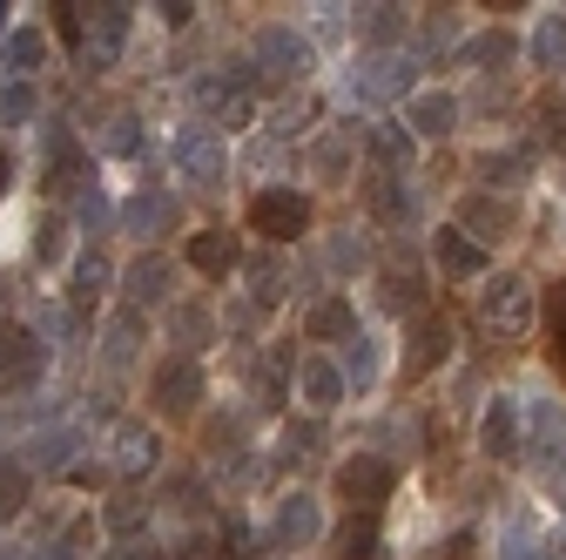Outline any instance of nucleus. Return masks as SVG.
I'll list each match as a JSON object with an SVG mask.
<instances>
[{"label":"nucleus","mask_w":566,"mask_h":560,"mask_svg":"<svg viewBox=\"0 0 566 560\" xmlns=\"http://www.w3.org/2000/svg\"><path fill=\"white\" fill-rule=\"evenodd\" d=\"M311 41L297 34V28H263L256 41H250V61L237 68V82L256 95V89H283V82H304L311 75Z\"/></svg>","instance_id":"1"},{"label":"nucleus","mask_w":566,"mask_h":560,"mask_svg":"<svg viewBox=\"0 0 566 560\" xmlns=\"http://www.w3.org/2000/svg\"><path fill=\"white\" fill-rule=\"evenodd\" d=\"M189 102H196V122L202 128H250L256 122V95L237 82V68H202V75L189 82Z\"/></svg>","instance_id":"2"},{"label":"nucleus","mask_w":566,"mask_h":560,"mask_svg":"<svg viewBox=\"0 0 566 560\" xmlns=\"http://www.w3.org/2000/svg\"><path fill=\"white\" fill-rule=\"evenodd\" d=\"M520 453L533 459V473L566 479V405L559 398H526L520 405Z\"/></svg>","instance_id":"3"},{"label":"nucleus","mask_w":566,"mask_h":560,"mask_svg":"<svg viewBox=\"0 0 566 560\" xmlns=\"http://www.w3.org/2000/svg\"><path fill=\"white\" fill-rule=\"evenodd\" d=\"M539 318V298H533V277L520 270H500V277H485V291H479V324L485 331H500V338H526Z\"/></svg>","instance_id":"4"},{"label":"nucleus","mask_w":566,"mask_h":560,"mask_svg":"<svg viewBox=\"0 0 566 560\" xmlns=\"http://www.w3.org/2000/svg\"><path fill=\"white\" fill-rule=\"evenodd\" d=\"M337 500L350 507V520H371L385 500H391V486H398V466L391 459H378V453H358V459H344L337 466Z\"/></svg>","instance_id":"5"},{"label":"nucleus","mask_w":566,"mask_h":560,"mask_svg":"<svg viewBox=\"0 0 566 560\" xmlns=\"http://www.w3.org/2000/svg\"><path fill=\"white\" fill-rule=\"evenodd\" d=\"M250 230H256L263 243H297V237L311 230V196H304V189H283V183L256 189V196H250Z\"/></svg>","instance_id":"6"},{"label":"nucleus","mask_w":566,"mask_h":560,"mask_svg":"<svg viewBox=\"0 0 566 560\" xmlns=\"http://www.w3.org/2000/svg\"><path fill=\"white\" fill-rule=\"evenodd\" d=\"M344 95H350V102H365V108L411 95V54H398V48H378V54H365V61L344 75Z\"/></svg>","instance_id":"7"},{"label":"nucleus","mask_w":566,"mask_h":560,"mask_svg":"<svg viewBox=\"0 0 566 560\" xmlns=\"http://www.w3.org/2000/svg\"><path fill=\"white\" fill-rule=\"evenodd\" d=\"M169 156H176V176H189V183H202V189H217V183L230 176L223 135H217V128H202V122H182V128H176Z\"/></svg>","instance_id":"8"},{"label":"nucleus","mask_w":566,"mask_h":560,"mask_svg":"<svg viewBox=\"0 0 566 560\" xmlns=\"http://www.w3.org/2000/svg\"><path fill=\"white\" fill-rule=\"evenodd\" d=\"M41 143H48V163H41V189H54V196H67V189H88L95 183V163H88V149L67 135V122H48L41 128Z\"/></svg>","instance_id":"9"},{"label":"nucleus","mask_w":566,"mask_h":560,"mask_svg":"<svg viewBox=\"0 0 566 560\" xmlns=\"http://www.w3.org/2000/svg\"><path fill=\"white\" fill-rule=\"evenodd\" d=\"M88 21H82V75H102V68L122 54V41H128V21H135V8H122V0H102V8H82Z\"/></svg>","instance_id":"10"},{"label":"nucleus","mask_w":566,"mask_h":560,"mask_svg":"<svg viewBox=\"0 0 566 560\" xmlns=\"http://www.w3.org/2000/svg\"><path fill=\"white\" fill-rule=\"evenodd\" d=\"M202 392H209V378H202V365L196 359H163L156 365V378H149V398H156V412L163 418H196L202 412Z\"/></svg>","instance_id":"11"},{"label":"nucleus","mask_w":566,"mask_h":560,"mask_svg":"<svg viewBox=\"0 0 566 560\" xmlns=\"http://www.w3.org/2000/svg\"><path fill=\"white\" fill-rule=\"evenodd\" d=\"M41 378H48V344H41L34 331L8 324V331H0V398H21V392H34Z\"/></svg>","instance_id":"12"},{"label":"nucleus","mask_w":566,"mask_h":560,"mask_svg":"<svg viewBox=\"0 0 566 560\" xmlns=\"http://www.w3.org/2000/svg\"><path fill=\"white\" fill-rule=\"evenodd\" d=\"M115 224H122L135 243H156V237H169V230L182 224V203H176L169 189H135V196L115 209Z\"/></svg>","instance_id":"13"},{"label":"nucleus","mask_w":566,"mask_h":560,"mask_svg":"<svg viewBox=\"0 0 566 560\" xmlns=\"http://www.w3.org/2000/svg\"><path fill=\"white\" fill-rule=\"evenodd\" d=\"M122 291H128V311H156L176 298V263L156 257V250H142L128 270H122Z\"/></svg>","instance_id":"14"},{"label":"nucleus","mask_w":566,"mask_h":560,"mask_svg":"<svg viewBox=\"0 0 566 560\" xmlns=\"http://www.w3.org/2000/svg\"><path fill=\"white\" fill-rule=\"evenodd\" d=\"M452 128H459V95L424 89V95L405 102V135H411V143H446Z\"/></svg>","instance_id":"15"},{"label":"nucleus","mask_w":566,"mask_h":560,"mask_svg":"<svg viewBox=\"0 0 566 560\" xmlns=\"http://www.w3.org/2000/svg\"><path fill=\"white\" fill-rule=\"evenodd\" d=\"M291 392H297L311 412H337V405H344V372H337V359L304 352V359H297V372H291Z\"/></svg>","instance_id":"16"},{"label":"nucleus","mask_w":566,"mask_h":560,"mask_svg":"<svg viewBox=\"0 0 566 560\" xmlns=\"http://www.w3.org/2000/svg\"><path fill=\"white\" fill-rule=\"evenodd\" d=\"M163 459V439L149 433V426H135V418H122L115 426V446H108V473L115 479H135V473H149Z\"/></svg>","instance_id":"17"},{"label":"nucleus","mask_w":566,"mask_h":560,"mask_svg":"<svg viewBox=\"0 0 566 560\" xmlns=\"http://www.w3.org/2000/svg\"><path fill=\"white\" fill-rule=\"evenodd\" d=\"M459 230H479L472 243L485 250V243L513 237V230H520V217H513V203H506V196H465V203H459Z\"/></svg>","instance_id":"18"},{"label":"nucleus","mask_w":566,"mask_h":560,"mask_svg":"<svg viewBox=\"0 0 566 560\" xmlns=\"http://www.w3.org/2000/svg\"><path fill=\"white\" fill-rule=\"evenodd\" d=\"M115 284V263L102 250H82L75 263H67V311H95Z\"/></svg>","instance_id":"19"},{"label":"nucleus","mask_w":566,"mask_h":560,"mask_svg":"<svg viewBox=\"0 0 566 560\" xmlns=\"http://www.w3.org/2000/svg\"><path fill=\"white\" fill-rule=\"evenodd\" d=\"M446 359H452V324H446V318H418L411 338H405V372L424 378V372L446 365Z\"/></svg>","instance_id":"20"},{"label":"nucleus","mask_w":566,"mask_h":560,"mask_svg":"<svg viewBox=\"0 0 566 560\" xmlns=\"http://www.w3.org/2000/svg\"><path fill=\"white\" fill-rule=\"evenodd\" d=\"M237 257H243V250H237L230 230H196V237H189V270L209 277V284H223V277L237 270Z\"/></svg>","instance_id":"21"},{"label":"nucleus","mask_w":566,"mask_h":560,"mask_svg":"<svg viewBox=\"0 0 566 560\" xmlns=\"http://www.w3.org/2000/svg\"><path fill=\"white\" fill-rule=\"evenodd\" d=\"M479 446L492 459H520V398H492L479 418Z\"/></svg>","instance_id":"22"},{"label":"nucleus","mask_w":566,"mask_h":560,"mask_svg":"<svg viewBox=\"0 0 566 560\" xmlns=\"http://www.w3.org/2000/svg\"><path fill=\"white\" fill-rule=\"evenodd\" d=\"M317 533H324V507H317L311 494H291V500L276 507V547L297 553V547H311Z\"/></svg>","instance_id":"23"},{"label":"nucleus","mask_w":566,"mask_h":560,"mask_svg":"<svg viewBox=\"0 0 566 560\" xmlns=\"http://www.w3.org/2000/svg\"><path fill=\"white\" fill-rule=\"evenodd\" d=\"M472 169H479V183H485V189L513 196V189H526L533 156H526V149H479V156H472Z\"/></svg>","instance_id":"24"},{"label":"nucleus","mask_w":566,"mask_h":560,"mask_svg":"<svg viewBox=\"0 0 566 560\" xmlns=\"http://www.w3.org/2000/svg\"><path fill=\"white\" fill-rule=\"evenodd\" d=\"M75 426H41L34 439H28V453H21V466L28 473H67V466H75Z\"/></svg>","instance_id":"25"},{"label":"nucleus","mask_w":566,"mask_h":560,"mask_svg":"<svg viewBox=\"0 0 566 560\" xmlns=\"http://www.w3.org/2000/svg\"><path fill=\"white\" fill-rule=\"evenodd\" d=\"M304 338L350 344V338H358V304H350V298H317V304L304 311Z\"/></svg>","instance_id":"26"},{"label":"nucleus","mask_w":566,"mask_h":560,"mask_svg":"<svg viewBox=\"0 0 566 560\" xmlns=\"http://www.w3.org/2000/svg\"><path fill=\"white\" fill-rule=\"evenodd\" d=\"M41 61H48V34L41 28H8L0 34V68H8V82H34Z\"/></svg>","instance_id":"27"},{"label":"nucleus","mask_w":566,"mask_h":560,"mask_svg":"<svg viewBox=\"0 0 566 560\" xmlns=\"http://www.w3.org/2000/svg\"><path fill=\"white\" fill-rule=\"evenodd\" d=\"M432 257H439V270L452 277V284H465V277H485V250H479V243H472L459 224L432 237Z\"/></svg>","instance_id":"28"},{"label":"nucleus","mask_w":566,"mask_h":560,"mask_svg":"<svg viewBox=\"0 0 566 560\" xmlns=\"http://www.w3.org/2000/svg\"><path fill=\"white\" fill-rule=\"evenodd\" d=\"M365 196H371V217H378L385 230H405V224H411V209H418L411 183H398V176H385V169L365 183Z\"/></svg>","instance_id":"29"},{"label":"nucleus","mask_w":566,"mask_h":560,"mask_svg":"<svg viewBox=\"0 0 566 560\" xmlns=\"http://www.w3.org/2000/svg\"><path fill=\"white\" fill-rule=\"evenodd\" d=\"M169 338H176L182 359H196L202 344H217V311H209V304H176L169 311Z\"/></svg>","instance_id":"30"},{"label":"nucleus","mask_w":566,"mask_h":560,"mask_svg":"<svg viewBox=\"0 0 566 560\" xmlns=\"http://www.w3.org/2000/svg\"><path fill=\"white\" fill-rule=\"evenodd\" d=\"M142 331H149V324H142V311H128V304L108 318V331H102V359H108L115 372H128V365H135V352H142Z\"/></svg>","instance_id":"31"},{"label":"nucleus","mask_w":566,"mask_h":560,"mask_svg":"<svg viewBox=\"0 0 566 560\" xmlns=\"http://www.w3.org/2000/svg\"><path fill=\"white\" fill-rule=\"evenodd\" d=\"M520 54V41L506 34V28H485V34H472V41H459V61L465 68H485V75H500V68Z\"/></svg>","instance_id":"32"},{"label":"nucleus","mask_w":566,"mask_h":560,"mask_svg":"<svg viewBox=\"0 0 566 560\" xmlns=\"http://www.w3.org/2000/svg\"><path fill=\"white\" fill-rule=\"evenodd\" d=\"M283 284H291V270H283V257L256 250V257H250V311H270V304L283 298Z\"/></svg>","instance_id":"33"},{"label":"nucleus","mask_w":566,"mask_h":560,"mask_svg":"<svg viewBox=\"0 0 566 560\" xmlns=\"http://www.w3.org/2000/svg\"><path fill=\"white\" fill-rule=\"evenodd\" d=\"M365 149H371V163H378L385 176H398V163H411V135L391 128V122H371V128H365Z\"/></svg>","instance_id":"34"},{"label":"nucleus","mask_w":566,"mask_h":560,"mask_svg":"<svg viewBox=\"0 0 566 560\" xmlns=\"http://www.w3.org/2000/svg\"><path fill=\"white\" fill-rule=\"evenodd\" d=\"M405 28H411V14H405V8H391V0H378V8H358V34H365L371 48H391Z\"/></svg>","instance_id":"35"},{"label":"nucleus","mask_w":566,"mask_h":560,"mask_svg":"<svg viewBox=\"0 0 566 560\" xmlns=\"http://www.w3.org/2000/svg\"><path fill=\"white\" fill-rule=\"evenodd\" d=\"M28 500H34V473L21 459H0V520L28 514Z\"/></svg>","instance_id":"36"},{"label":"nucleus","mask_w":566,"mask_h":560,"mask_svg":"<svg viewBox=\"0 0 566 560\" xmlns=\"http://www.w3.org/2000/svg\"><path fill=\"white\" fill-rule=\"evenodd\" d=\"M533 68H566V14H539V28H533Z\"/></svg>","instance_id":"37"},{"label":"nucleus","mask_w":566,"mask_h":560,"mask_svg":"<svg viewBox=\"0 0 566 560\" xmlns=\"http://www.w3.org/2000/svg\"><path fill=\"white\" fill-rule=\"evenodd\" d=\"M102 527L122 533V540H135L142 527H149V500H142V494H115V500L102 507Z\"/></svg>","instance_id":"38"},{"label":"nucleus","mask_w":566,"mask_h":560,"mask_svg":"<svg viewBox=\"0 0 566 560\" xmlns=\"http://www.w3.org/2000/svg\"><path fill=\"white\" fill-rule=\"evenodd\" d=\"M337 372H344V392H350V385H358V392H365V385L378 378V344H371V338L358 331V338H350V344H344V365H337Z\"/></svg>","instance_id":"39"},{"label":"nucleus","mask_w":566,"mask_h":560,"mask_svg":"<svg viewBox=\"0 0 566 560\" xmlns=\"http://www.w3.org/2000/svg\"><path fill=\"white\" fill-rule=\"evenodd\" d=\"M102 156H142V122H135L128 108H115V115L102 122Z\"/></svg>","instance_id":"40"},{"label":"nucleus","mask_w":566,"mask_h":560,"mask_svg":"<svg viewBox=\"0 0 566 560\" xmlns=\"http://www.w3.org/2000/svg\"><path fill=\"white\" fill-rule=\"evenodd\" d=\"M378 298H385V311H418V304H424L418 270H385V277H378Z\"/></svg>","instance_id":"41"},{"label":"nucleus","mask_w":566,"mask_h":560,"mask_svg":"<svg viewBox=\"0 0 566 560\" xmlns=\"http://www.w3.org/2000/svg\"><path fill=\"white\" fill-rule=\"evenodd\" d=\"M34 108H41V89L34 82H0V122H8V128L34 122Z\"/></svg>","instance_id":"42"},{"label":"nucleus","mask_w":566,"mask_h":560,"mask_svg":"<svg viewBox=\"0 0 566 560\" xmlns=\"http://www.w3.org/2000/svg\"><path fill=\"white\" fill-rule=\"evenodd\" d=\"M108 217H115V209H108V196H102V189L88 183V189L75 196V224H82L88 237H102V224H108Z\"/></svg>","instance_id":"43"},{"label":"nucleus","mask_w":566,"mask_h":560,"mask_svg":"<svg viewBox=\"0 0 566 560\" xmlns=\"http://www.w3.org/2000/svg\"><path fill=\"white\" fill-rule=\"evenodd\" d=\"M365 263H371V243H365L358 230L331 237V270H365Z\"/></svg>","instance_id":"44"},{"label":"nucleus","mask_w":566,"mask_h":560,"mask_svg":"<svg viewBox=\"0 0 566 560\" xmlns=\"http://www.w3.org/2000/svg\"><path fill=\"white\" fill-rule=\"evenodd\" d=\"M34 331H41V344H67L75 311H67V304H41V311H34Z\"/></svg>","instance_id":"45"},{"label":"nucleus","mask_w":566,"mask_h":560,"mask_svg":"<svg viewBox=\"0 0 566 560\" xmlns=\"http://www.w3.org/2000/svg\"><path fill=\"white\" fill-rule=\"evenodd\" d=\"M61 250H67V224H61V217H41V224H34V257H41V263H61Z\"/></svg>","instance_id":"46"},{"label":"nucleus","mask_w":566,"mask_h":560,"mask_svg":"<svg viewBox=\"0 0 566 560\" xmlns=\"http://www.w3.org/2000/svg\"><path fill=\"white\" fill-rule=\"evenodd\" d=\"M500 560H546V547H539V540L513 520V527H506V540H500Z\"/></svg>","instance_id":"47"},{"label":"nucleus","mask_w":566,"mask_h":560,"mask_svg":"<svg viewBox=\"0 0 566 560\" xmlns=\"http://www.w3.org/2000/svg\"><path fill=\"white\" fill-rule=\"evenodd\" d=\"M311 453H317V426H291V433H283L276 466H297V459H311Z\"/></svg>","instance_id":"48"},{"label":"nucleus","mask_w":566,"mask_h":560,"mask_svg":"<svg viewBox=\"0 0 566 560\" xmlns=\"http://www.w3.org/2000/svg\"><path fill=\"white\" fill-rule=\"evenodd\" d=\"M311 163H317L324 176H344V169H350V149L337 143V135H324V143H311Z\"/></svg>","instance_id":"49"},{"label":"nucleus","mask_w":566,"mask_h":560,"mask_svg":"<svg viewBox=\"0 0 566 560\" xmlns=\"http://www.w3.org/2000/svg\"><path fill=\"white\" fill-rule=\"evenodd\" d=\"M48 14H54V34H61L67 48H75V54H82V8H67V0H54Z\"/></svg>","instance_id":"50"},{"label":"nucleus","mask_w":566,"mask_h":560,"mask_svg":"<svg viewBox=\"0 0 566 560\" xmlns=\"http://www.w3.org/2000/svg\"><path fill=\"white\" fill-rule=\"evenodd\" d=\"M539 135L553 149H566V102H539Z\"/></svg>","instance_id":"51"},{"label":"nucleus","mask_w":566,"mask_h":560,"mask_svg":"<svg viewBox=\"0 0 566 560\" xmlns=\"http://www.w3.org/2000/svg\"><path fill=\"white\" fill-rule=\"evenodd\" d=\"M546 331L559 338V352H566V277H559V284L546 291Z\"/></svg>","instance_id":"52"},{"label":"nucleus","mask_w":566,"mask_h":560,"mask_svg":"<svg viewBox=\"0 0 566 560\" xmlns=\"http://www.w3.org/2000/svg\"><path fill=\"white\" fill-rule=\"evenodd\" d=\"M182 560H237V553H230V547H223L217 533H196V540L182 547Z\"/></svg>","instance_id":"53"},{"label":"nucleus","mask_w":566,"mask_h":560,"mask_svg":"<svg viewBox=\"0 0 566 560\" xmlns=\"http://www.w3.org/2000/svg\"><path fill=\"white\" fill-rule=\"evenodd\" d=\"M304 122H311V102H283V108H276V122H270V128H276V135H297V128H304Z\"/></svg>","instance_id":"54"},{"label":"nucleus","mask_w":566,"mask_h":560,"mask_svg":"<svg viewBox=\"0 0 566 560\" xmlns=\"http://www.w3.org/2000/svg\"><path fill=\"white\" fill-rule=\"evenodd\" d=\"M28 560H82V547H67V540H48V547H28Z\"/></svg>","instance_id":"55"},{"label":"nucleus","mask_w":566,"mask_h":560,"mask_svg":"<svg viewBox=\"0 0 566 560\" xmlns=\"http://www.w3.org/2000/svg\"><path fill=\"white\" fill-rule=\"evenodd\" d=\"M472 553H479V540H472V533H452V540L439 547V560H472Z\"/></svg>","instance_id":"56"},{"label":"nucleus","mask_w":566,"mask_h":560,"mask_svg":"<svg viewBox=\"0 0 566 560\" xmlns=\"http://www.w3.org/2000/svg\"><path fill=\"white\" fill-rule=\"evenodd\" d=\"M163 21H169V28H189V21H196V8H182V0H169V8H163Z\"/></svg>","instance_id":"57"},{"label":"nucleus","mask_w":566,"mask_h":560,"mask_svg":"<svg viewBox=\"0 0 566 560\" xmlns=\"http://www.w3.org/2000/svg\"><path fill=\"white\" fill-rule=\"evenodd\" d=\"M8 183H14V156L0 149V196H8Z\"/></svg>","instance_id":"58"},{"label":"nucleus","mask_w":566,"mask_h":560,"mask_svg":"<svg viewBox=\"0 0 566 560\" xmlns=\"http://www.w3.org/2000/svg\"><path fill=\"white\" fill-rule=\"evenodd\" d=\"M0 560H28V547H0Z\"/></svg>","instance_id":"59"},{"label":"nucleus","mask_w":566,"mask_h":560,"mask_svg":"<svg viewBox=\"0 0 566 560\" xmlns=\"http://www.w3.org/2000/svg\"><path fill=\"white\" fill-rule=\"evenodd\" d=\"M0 34H8V0H0Z\"/></svg>","instance_id":"60"},{"label":"nucleus","mask_w":566,"mask_h":560,"mask_svg":"<svg viewBox=\"0 0 566 560\" xmlns=\"http://www.w3.org/2000/svg\"><path fill=\"white\" fill-rule=\"evenodd\" d=\"M559 372H566V352H559Z\"/></svg>","instance_id":"61"}]
</instances>
